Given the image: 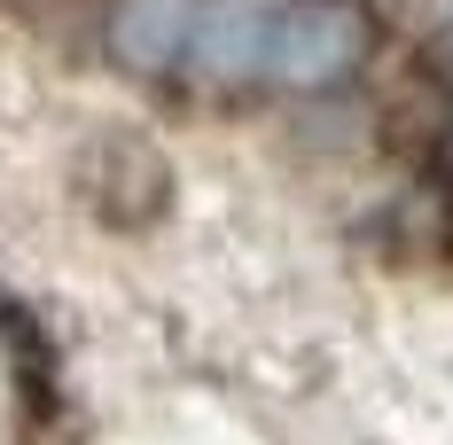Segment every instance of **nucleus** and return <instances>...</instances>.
<instances>
[{"instance_id": "2", "label": "nucleus", "mask_w": 453, "mask_h": 445, "mask_svg": "<svg viewBox=\"0 0 453 445\" xmlns=\"http://www.w3.org/2000/svg\"><path fill=\"white\" fill-rule=\"evenodd\" d=\"M110 47L134 71H173V63H188V47H196V0H118Z\"/></svg>"}, {"instance_id": "1", "label": "nucleus", "mask_w": 453, "mask_h": 445, "mask_svg": "<svg viewBox=\"0 0 453 445\" xmlns=\"http://www.w3.org/2000/svg\"><path fill=\"white\" fill-rule=\"evenodd\" d=\"M360 55V8L352 0H297L266 24V63L281 87H320Z\"/></svg>"}]
</instances>
